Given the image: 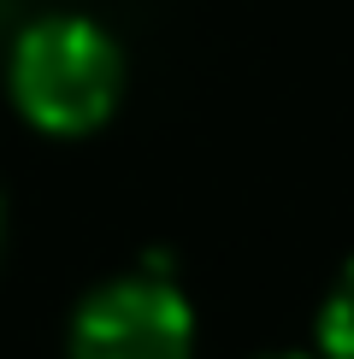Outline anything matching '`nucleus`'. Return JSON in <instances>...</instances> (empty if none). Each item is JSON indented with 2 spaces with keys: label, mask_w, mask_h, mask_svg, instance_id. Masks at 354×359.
Listing matches in <instances>:
<instances>
[{
  "label": "nucleus",
  "mask_w": 354,
  "mask_h": 359,
  "mask_svg": "<svg viewBox=\"0 0 354 359\" xmlns=\"http://www.w3.org/2000/svg\"><path fill=\"white\" fill-rule=\"evenodd\" d=\"M12 100L48 136H83L107 124L124 95V53L95 18L59 12L29 24L12 48Z\"/></svg>",
  "instance_id": "obj_1"
},
{
  "label": "nucleus",
  "mask_w": 354,
  "mask_h": 359,
  "mask_svg": "<svg viewBox=\"0 0 354 359\" xmlns=\"http://www.w3.org/2000/svg\"><path fill=\"white\" fill-rule=\"evenodd\" d=\"M195 353V312L177 283L130 271L100 283L71 318V359H189Z\"/></svg>",
  "instance_id": "obj_2"
},
{
  "label": "nucleus",
  "mask_w": 354,
  "mask_h": 359,
  "mask_svg": "<svg viewBox=\"0 0 354 359\" xmlns=\"http://www.w3.org/2000/svg\"><path fill=\"white\" fill-rule=\"evenodd\" d=\"M319 353L324 359H354V259L343 265V277L331 283L319 306Z\"/></svg>",
  "instance_id": "obj_3"
},
{
  "label": "nucleus",
  "mask_w": 354,
  "mask_h": 359,
  "mask_svg": "<svg viewBox=\"0 0 354 359\" xmlns=\"http://www.w3.org/2000/svg\"><path fill=\"white\" fill-rule=\"evenodd\" d=\"M266 359H307V353H266Z\"/></svg>",
  "instance_id": "obj_4"
}]
</instances>
